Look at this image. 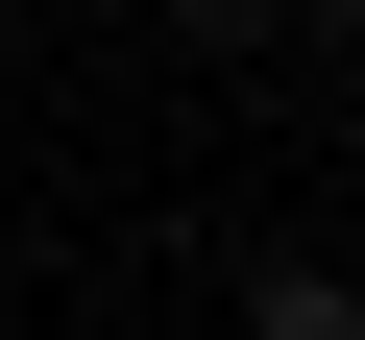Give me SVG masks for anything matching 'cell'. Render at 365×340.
Returning <instances> with one entry per match:
<instances>
[{
  "mask_svg": "<svg viewBox=\"0 0 365 340\" xmlns=\"http://www.w3.org/2000/svg\"><path fill=\"white\" fill-rule=\"evenodd\" d=\"M244 340H365V267H268V292H244Z\"/></svg>",
  "mask_w": 365,
  "mask_h": 340,
  "instance_id": "obj_1",
  "label": "cell"
},
{
  "mask_svg": "<svg viewBox=\"0 0 365 340\" xmlns=\"http://www.w3.org/2000/svg\"><path fill=\"white\" fill-rule=\"evenodd\" d=\"M292 25H317V49H365V0H292Z\"/></svg>",
  "mask_w": 365,
  "mask_h": 340,
  "instance_id": "obj_3",
  "label": "cell"
},
{
  "mask_svg": "<svg viewBox=\"0 0 365 340\" xmlns=\"http://www.w3.org/2000/svg\"><path fill=\"white\" fill-rule=\"evenodd\" d=\"M268 25H292V0H170V49H268Z\"/></svg>",
  "mask_w": 365,
  "mask_h": 340,
  "instance_id": "obj_2",
  "label": "cell"
},
{
  "mask_svg": "<svg viewBox=\"0 0 365 340\" xmlns=\"http://www.w3.org/2000/svg\"><path fill=\"white\" fill-rule=\"evenodd\" d=\"M341 73H365V49H341Z\"/></svg>",
  "mask_w": 365,
  "mask_h": 340,
  "instance_id": "obj_4",
  "label": "cell"
}]
</instances>
